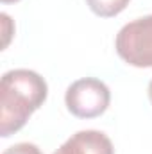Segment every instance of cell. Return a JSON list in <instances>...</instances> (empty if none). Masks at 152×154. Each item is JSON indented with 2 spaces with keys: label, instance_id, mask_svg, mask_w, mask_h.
<instances>
[{
  "label": "cell",
  "instance_id": "5b68a950",
  "mask_svg": "<svg viewBox=\"0 0 152 154\" xmlns=\"http://www.w3.org/2000/svg\"><path fill=\"white\" fill-rule=\"evenodd\" d=\"M86 2H88L90 9H91L95 14L102 16V18L116 16L118 13H122V11L125 9L127 4H129V0H86Z\"/></svg>",
  "mask_w": 152,
  "mask_h": 154
},
{
  "label": "cell",
  "instance_id": "7a4b0ae2",
  "mask_svg": "<svg viewBox=\"0 0 152 154\" xmlns=\"http://www.w3.org/2000/svg\"><path fill=\"white\" fill-rule=\"evenodd\" d=\"M118 56L138 68L152 66V14L125 23L114 39Z\"/></svg>",
  "mask_w": 152,
  "mask_h": 154
},
{
  "label": "cell",
  "instance_id": "277c9868",
  "mask_svg": "<svg viewBox=\"0 0 152 154\" xmlns=\"http://www.w3.org/2000/svg\"><path fill=\"white\" fill-rule=\"evenodd\" d=\"M54 154H114L111 140L100 131H79Z\"/></svg>",
  "mask_w": 152,
  "mask_h": 154
},
{
  "label": "cell",
  "instance_id": "52a82bcc",
  "mask_svg": "<svg viewBox=\"0 0 152 154\" xmlns=\"http://www.w3.org/2000/svg\"><path fill=\"white\" fill-rule=\"evenodd\" d=\"M149 99H150V102H152V81L149 82Z\"/></svg>",
  "mask_w": 152,
  "mask_h": 154
},
{
  "label": "cell",
  "instance_id": "6da1fadb",
  "mask_svg": "<svg viewBox=\"0 0 152 154\" xmlns=\"http://www.w3.org/2000/svg\"><path fill=\"white\" fill-rule=\"evenodd\" d=\"M45 79L25 68L5 72L0 82V134L4 138L20 131L29 116L47 99Z\"/></svg>",
  "mask_w": 152,
  "mask_h": 154
},
{
  "label": "cell",
  "instance_id": "ba28073f",
  "mask_svg": "<svg viewBox=\"0 0 152 154\" xmlns=\"http://www.w3.org/2000/svg\"><path fill=\"white\" fill-rule=\"evenodd\" d=\"M2 4H11V2H18V0H0Z\"/></svg>",
  "mask_w": 152,
  "mask_h": 154
},
{
  "label": "cell",
  "instance_id": "3957f363",
  "mask_svg": "<svg viewBox=\"0 0 152 154\" xmlns=\"http://www.w3.org/2000/svg\"><path fill=\"white\" fill-rule=\"evenodd\" d=\"M65 102L68 111L77 118H95L108 109L111 91L100 79L84 77L68 86Z\"/></svg>",
  "mask_w": 152,
  "mask_h": 154
},
{
  "label": "cell",
  "instance_id": "8992f818",
  "mask_svg": "<svg viewBox=\"0 0 152 154\" xmlns=\"http://www.w3.org/2000/svg\"><path fill=\"white\" fill-rule=\"evenodd\" d=\"M2 154H43L39 151L38 145L29 143V142H22V143H14L13 147L5 149Z\"/></svg>",
  "mask_w": 152,
  "mask_h": 154
}]
</instances>
